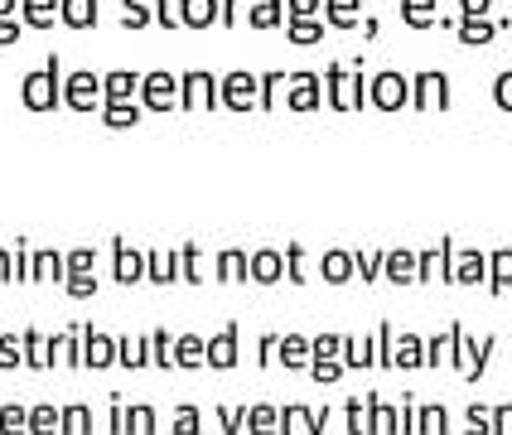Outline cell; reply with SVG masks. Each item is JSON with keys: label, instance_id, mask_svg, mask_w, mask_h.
<instances>
[{"label": "cell", "instance_id": "cell-14", "mask_svg": "<svg viewBox=\"0 0 512 435\" xmlns=\"http://www.w3.org/2000/svg\"><path fill=\"white\" fill-rule=\"evenodd\" d=\"M401 20L411 29H435L440 25V0H401Z\"/></svg>", "mask_w": 512, "mask_h": 435}, {"label": "cell", "instance_id": "cell-36", "mask_svg": "<svg viewBox=\"0 0 512 435\" xmlns=\"http://www.w3.org/2000/svg\"><path fill=\"white\" fill-rule=\"evenodd\" d=\"M358 29H363V34H368V39H377V34H382V25H377V20H372V15H368V20H363V25H358Z\"/></svg>", "mask_w": 512, "mask_h": 435}, {"label": "cell", "instance_id": "cell-25", "mask_svg": "<svg viewBox=\"0 0 512 435\" xmlns=\"http://www.w3.org/2000/svg\"><path fill=\"white\" fill-rule=\"evenodd\" d=\"M324 10V0H285V15H305V20H314Z\"/></svg>", "mask_w": 512, "mask_h": 435}, {"label": "cell", "instance_id": "cell-20", "mask_svg": "<svg viewBox=\"0 0 512 435\" xmlns=\"http://www.w3.org/2000/svg\"><path fill=\"white\" fill-rule=\"evenodd\" d=\"M121 5H126V15H121L126 29H145L155 20V0H121Z\"/></svg>", "mask_w": 512, "mask_h": 435}, {"label": "cell", "instance_id": "cell-35", "mask_svg": "<svg viewBox=\"0 0 512 435\" xmlns=\"http://www.w3.org/2000/svg\"><path fill=\"white\" fill-rule=\"evenodd\" d=\"M136 266H141V261L131 257V252H121V276H136Z\"/></svg>", "mask_w": 512, "mask_h": 435}, {"label": "cell", "instance_id": "cell-27", "mask_svg": "<svg viewBox=\"0 0 512 435\" xmlns=\"http://www.w3.org/2000/svg\"><path fill=\"white\" fill-rule=\"evenodd\" d=\"M493 276H498L493 286H508L512 281V252H498V257H493Z\"/></svg>", "mask_w": 512, "mask_h": 435}, {"label": "cell", "instance_id": "cell-11", "mask_svg": "<svg viewBox=\"0 0 512 435\" xmlns=\"http://www.w3.org/2000/svg\"><path fill=\"white\" fill-rule=\"evenodd\" d=\"M136 92H141V73H131V68H112L102 78V102H131Z\"/></svg>", "mask_w": 512, "mask_h": 435}, {"label": "cell", "instance_id": "cell-32", "mask_svg": "<svg viewBox=\"0 0 512 435\" xmlns=\"http://www.w3.org/2000/svg\"><path fill=\"white\" fill-rule=\"evenodd\" d=\"M213 363H232V334H228V339H218V344H213Z\"/></svg>", "mask_w": 512, "mask_h": 435}, {"label": "cell", "instance_id": "cell-17", "mask_svg": "<svg viewBox=\"0 0 512 435\" xmlns=\"http://www.w3.org/2000/svg\"><path fill=\"white\" fill-rule=\"evenodd\" d=\"M20 20H25V29L58 25V0H20Z\"/></svg>", "mask_w": 512, "mask_h": 435}, {"label": "cell", "instance_id": "cell-34", "mask_svg": "<svg viewBox=\"0 0 512 435\" xmlns=\"http://www.w3.org/2000/svg\"><path fill=\"white\" fill-rule=\"evenodd\" d=\"M406 271H411V257H406V252H397V257H392V276H406Z\"/></svg>", "mask_w": 512, "mask_h": 435}, {"label": "cell", "instance_id": "cell-23", "mask_svg": "<svg viewBox=\"0 0 512 435\" xmlns=\"http://www.w3.org/2000/svg\"><path fill=\"white\" fill-rule=\"evenodd\" d=\"M20 34H25V20H20V15H0V49H10Z\"/></svg>", "mask_w": 512, "mask_h": 435}, {"label": "cell", "instance_id": "cell-1", "mask_svg": "<svg viewBox=\"0 0 512 435\" xmlns=\"http://www.w3.org/2000/svg\"><path fill=\"white\" fill-rule=\"evenodd\" d=\"M324 102L334 112H358L368 107V78H363V63H329L324 68Z\"/></svg>", "mask_w": 512, "mask_h": 435}, {"label": "cell", "instance_id": "cell-12", "mask_svg": "<svg viewBox=\"0 0 512 435\" xmlns=\"http://www.w3.org/2000/svg\"><path fill=\"white\" fill-rule=\"evenodd\" d=\"M459 44H493L498 39V20L488 15H459Z\"/></svg>", "mask_w": 512, "mask_h": 435}, {"label": "cell", "instance_id": "cell-3", "mask_svg": "<svg viewBox=\"0 0 512 435\" xmlns=\"http://www.w3.org/2000/svg\"><path fill=\"white\" fill-rule=\"evenodd\" d=\"M368 102L377 112H401L406 102H411V78L397 73V68H382V73H372L368 78Z\"/></svg>", "mask_w": 512, "mask_h": 435}, {"label": "cell", "instance_id": "cell-24", "mask_svg": "<svg viewBox=\"0 0 512 435\" xmlns=\"http://www.w3.org/2000/svg\"><path fill=\"white\" fill-rule=\"evenodd\" d=\"M155 25L179 29V0H155Z\"/></svg>", "mask_w": 512, "mask_h": 435}, {"label": "cell", "instance_id": "cell-30", "mask_svg": "<svg viewBox=\"0 0 512 435\" xmlns=\"http://www.w3.org/2000/svg\"><path fill=\"white\" fill-rule=\"evenodd\" d=\"M324 271H329L334 281H343V276H348V257H339V252H334V257L324 261Z\"/></svg>", "mask_w": 512, "mask_h": 435}, {"label": "cell", "instance_id": "cell-16", "mask_svg": "<svg viewBox=\"0 0 512 435\" xmlns=\"http://www.w3.org/2000/svg\"><path fill=\"white\" fill-rule=\"evenodd\" d=\"M324 20H319V15H314V20H305V15H285V39H290V44H319V39H324Z\"/></svg>", "mask_w": 512, "mask_h": 435}, {"label": "cell", "instance_id": "cell-8", "mask_svg": "<svg viewBox=\"0 0 512 435\" xmlns=\"http://www.w3.org/2000/svg\"><path fill=\"white\" fill-rule=\"evenodd\" d=\"M63 102H68L73 112H97V102H102V73L73 68V73L63 78Z\"/></svg>", "mask_w": 512, "mask_h": 435}, {"label": "cell", "instance_id": "cell-4", "mask_svg": "<svg viewBox=\"0 0 512 435\" xmlns=\"http://www.w3.org/2000/svg\"><path fill=\"white\" fill-rule=\"evenodd\" d=\"M179 107L184 112H199V107H223V92H218V78L208 68H189L179 78Z\"/></svg>", "mask_w": 512, "mask_h": 435}, {"label": "cell", "instance_id": "cell-29", "mask_svg": "<svg viewBox=\"0 0 512 435\" xmlns=\"http://www.w3.org/2000/svg\"><path fill=\"white\" fill-rule=\"evenodd\" d=\"M498 0H459V15H488Z\"/></svg>", "mask_w": 512, "mask_h": 435}, {"label": "cell", "instance_id": "cell-13", "mask_svg": "<svg viewBox=\"0 0 512 435\" xmlns=\"http://www.w3.org/2000/svg\"><path fill=\"white\" fill-rule=\"evenodd\" d=\"M218 0H179V25H189V29H208V25H218Z\"/></svg>", "mask_w": 512, "mask_h": 435}, {"label": "cell", "instance_id": "cell-22", "mask_svg": "<svg viewBox=\"0 0 512 435\" xmlns=\"http://www.w3.org/2000/svg\"><path fill=\"white\" fill-rule=\"evenodd\" d=\"M493 102H498L503 112H512V68H503V73L493 78Z\"/></svg>", "mask_w": 512, "mask_h": 435}, {"label": "cell", "instance_id": "cell-6", "mask_svg": "<svg viewBox=\"0 0 512 435\" xmlns=\"http://www.w3.org/2000/svg\"><path fill=\"white\" fill-rule=\"evenodd\" d=\"M218 92H223V107L228 112H252L261 102V78L247 73V68H232L228 78H218Z\"/></svg>", "mask_w": 512, "mask_h": 435}, {"label": "cell", "instance_id": "cell-26", "mask_svg": "<svg viewBox=\"0 0 512 435\" xmlns=\"http://www.w3.org/2000/svg\"><path fill=\"white\" fill-rule=\"evenodd\" d=\"M218 5H223V10H218V25H237V20H242V5H247V0H218Z\"/></svg>", "mask_w": 512, "mask_h": 435}, {"label": "cell", "instance_id": "cell-5", "mask_svg": "<svg viewBox=\"0 0 512 435\" xmlns=\"http://www.w3.org/2000/svg\"><path fill=\"white\" fill-rule=\"evenodd\" d=\"M411 107H421V112H445V107H450V73H440V68L416 73V78H411Z\"/></svg>", "mask_w": 512, "mask_h": 435}, {"label": "cell", "instance_id": "cell-7", "mask_svg": "<svg viewBox=\"0 0 512 435\" xmlns=\"http://www.w3.org/2000/svg\"><path fill=\"white\" fill-rule=\"evenodd\" d=\"M141 107L145 112H174L179 107V78L165 68H150L141 78Z\"/></svg>", "mask_w": 512, "mask_h": 435}, {"label": "cell", "instance_id": "cell-33", "mask_svg": "<svg viewBox=\"0 0 512 435\" xmlns=\"http://www.w3.org/2000/svg\"><path fill=\"white\" fill-rule=\"evenodd\" d=\"M459 276H464V281H469V276H479V257H464V261H459Z\"/></svg>", "mask_w": 512, "mask_h": 435}, {"label": "cell", "instance_id": "cell-31", "mask_svg": "<svg viewBox=\"0 0 512 435\" xmlns=\"http://www.w3.org/2000/svg\"><path fill=\"white\" fill-rule=\"evenodd\" d=\"M242 271H247V261L237 257V252H228V257H223V276H242Z\"/></svg>", "mask_w": 512, "mask_h": 435}, {"label": "cell", "instance_id": "cell-37", "mask_svg": "<svg viewBox=\"0 0 512 435\" xmlns=\"http://www.w3.org/2000/svg\"><path fill=\"white\" fill-rule=\"evenodd\" d=\"M20 10V0H0V15H15Z\"/></svg>", "mask_w": 512, "mask_h": 435}, {"label": "cell", "instance_id": "cell-18", "mask_svg": "<svg viewBox=\"0 0 512 435\" xmlns=\"http://www.w3.org/2000/svg\"><path fill=\"white\" fill-rule=\"evenodd\" d=\"M247 25L252 29H276L285 25V0H247Z\"/></svg>", "mask_w": 512, "mask_h": 435}, {"label": "cell", "instance_id": "cell-28", "mask_svg": "<svg viewBox=\"0 0 512 435\" xmlns=\"http://www.w3.org/2000/svg\"><path fill=\"white\" fill-rule=\"evenodd\" d=\"M252 271H256V276H266V281H271V276L281 271V261L271 257V252H266V257H256V261H252Z\"/></svg>", "mask_w": 512, "mask_h": 435}, {"label": "cell", "instance_id": "cell-21", "mask_svg": "<svg viewBox=\"0 0 512 435\" xmlns=\"http://www.w3.org/2000/svg\"><path fill=\"white\" fill-rule=\"evenodd\" d=\"M285 78H290L285 68H271V73H261V102H256V107H266V112H271V107H276V92L285 87Z\"/></svg>", "mask_w": 512, "mask_h": 435}, {"label": "cell", "instance_id": "cell-19", "mask_svg": "<svg viewBox=\"0 0 512 435\" xmlns=\"http://www.w3.org/2000/svg\"><path fill=\"white\" fill-rule=\"evenodd\" d=\"M102 121H107L112 131H126V126L141 121V102H102Z\"/></svg>", "mask_w": 512, "mask_h": 435}, {"label": "cell", "instance_id": "cell-2", "mask_svg": "<svg viewBox=\"0 0 512 435\" xmlns=\"http://www.w3.org/2000/svg\"><path fill=\"white\" fill-rule=\"evenodd\" d=\"M20 102H25L29 112H54V107H63V58L49 54L44 68L25 73V83H20Z\"/></svg>", "mask_w": 512, "mask_h": 435}, {"label": "cell", "instance_id": "cell-9", "mask_svg": "<svg viewBox=\"0 0 512 435\" xmlns=\"http://www.w3.org/2000/svg\"><path fill=\"white\" fill-rule=\"evenodd\" d=\"M285 102H290V112H319L324 107V73H290Z\"/></svg>", "mask_w": 512, "mask_h": 435}, {"label": "cell", "instance_id": "cell-10", "mask_svg": "<svg viewBox=\"0 0 512 435\" xmlns=\"http://www.w3.org/2000/svg\"><path fill=\"white\" fill-rule=\"evenodd\" d=\"M319 20L329 29H358L363 25V0H324Z\"/></svg>", "mask_w": 512, "mask_h": 435}, {"label": "cell", "instance_id": "cell-15", "mask_svg": "<svg viewBox=\"0 0 512 435\" xmlns=\"http://www.w3.org/2000/svg\"><path fill=\"white\" fill-rule=\"evenodd\" d=\"M58 20L68 29H92L97 25V0H58Z\"/></svg>", "mask_w": 512, "mask_h": 435}]
</instances>
